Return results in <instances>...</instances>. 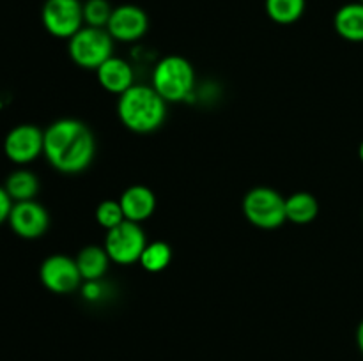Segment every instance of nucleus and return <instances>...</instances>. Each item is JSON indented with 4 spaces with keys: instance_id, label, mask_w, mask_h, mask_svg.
Instances as JSON below:
<instances>
[{
    "instance_id": "nucleus-21",
    "label": "nucleus",
    "mask_w": 363,
    "mask_h": 361,
    "mask_svg": "<svg viewBox=\"0 0 363 361\" xmlns=\"http://www.w3.org/2000/svg\"><path fill=\"white\" fill-rule=\"evenodd\" d=\"M96 219H98V223L103 229L110 230L113 227L121 225L126 218H124V212L119 200H103L96 207Z\"/></svg>"
},
{
    "instance_id": "nucleus-23",
    "label": "nucleus",
    "mask_w": 363,
    "mask_h": 361,
    "mask_svg": "<svg viewBox=\"0 0 363 361\" xmlns=\"http://www.w3.org/2000/svg\"><path fill=\"white\" fill-rule=\"evenodd\" d=\"M13 198L9 197V193L6 191V188L0 186V225L6 223L9 219L11 209H13Z\"/></svg>"
},
{
    "instance_id": "nucleus-25",
    "label": "nucleus",
    "mask_w": 363,
    "mask_h": 361,
    "mask_svg": "<svg viewBox=\"0 0 363 361\" xmlns=\"http://www.w3.org/2000/svg\"><path fill=\"white\" fill-rule=\"evenodd\" d=\"M358 156H360V161L363 163V142L360 144V147H358Z\"/></svg>"
},
{
    "instance_id": "nucleus-24",
    "label": "nucleus",
    "mask_w": 363,
    "mask_h": 361,
    "mask_svg": "<svg viewBox=\"0 0 363 361\" xmlns=\"http://www.w3.org/2000/svg\"><path fill=\"white\" fill-rule=\"evenodd\" d=\"M357 343H358V349H360V353L363 354V321L358 324V329H357Z\"/></svg>"
},
{
    "instance_id": "nucleus-17",
    "label": "nucleus",
    "mask_w": 363,
    "mask_h": 361,
    "mask_svg": "<svg viewBox=\"0 0 363 361\" xmlns=\"http://www.w3.org/2000/svg\"><path fill=\"white\" fill-rule=\"evenodd\" d=\"M4 188L13 202L35 200V195L39 193V179L30 170L18 168L7 176Z\"/></svg>"
},
{
    "instance_id": "nucleus-26",
    "label": "nucleus",
    "mask_w": 363,
    "mask_h": 361,
    "mask_svg": "<svg viewBox=\"0 0 363 361\" xmlns=\"http://www.w3.org/2000/svg\"><path fill=\"white\" fill-rule=\"evenodd\" d=\"M358 2H360V4H363V0H358Z\"/></svg>"
},
{
    "instance_id": "nucleus-4",
    "label": "nucleus",
    "mask_w": 363,
    "mask_h": 361,
    "mask_svg": "<svg viewBox=\"0 0 363 361\" xmlns=\"http://www.w3.org/2000/svg\"><path fill=\"white\" fill-rule=\"evenodd\" d=\"M245 218L254 227L273 230L282 227L286 218V197L268 186H257L243 198Z\"/></svg>"
},
{
    "instance_id": "nucleus-5",
    "label": "nucleus",
    "mask_w": 363,
    "mask_h": 361,
    "mask_svg": "<svg viewBox=\"0 0 363 361\" xmlns=\"http://www.w3.org/2000/svg\"><path fill=\"white\" fill-rule=\"evenodd\" d=\"M71 60L84 69H98L113 55V39L106 28L84 27L69 39L67 45Z\"/></svg>"
},
{
    "instance_id": "nucleus-6",
    "label": "nucleus",
    "mask_w": 363,
    "mask_h": 361,
    "mask_svg": "<svg viewBox=\"0 0 363 361\" xmlns=\"http://www.w3.org/2000/svg\"><path fill=\"white\" fill-rule=\"evenodd\" d=\"M145 244H147V239H145V232L140 223L124 219L121 225L106 230L103 246L110 260L119 265H130L140 260Z\"/></svg>"
},
{
    "instance_id": "nucleus-18",
    "label": "nucleus",
    "mask_w": 363,
    "mask_h": 361,
    "mask_svg": "<svg viewBox=\"0 0 363 361\" xmlns=\"http://www.w3.org/2000/svg\"><path fill=\"white\" fill-rule=\"evenodd\" d=\"M266 13L269 20L279 25H291L305 13V0H266Z\"/></svg>"
},
{
    "instance_id": "nucleus-16",
    "label": "nucleus",
    "mask_w": 363,
    "mask_h": 361,
    "mask_svg": "<svg viewBox=\"0 0 363 361\" xmlns=\"http://www.w3.org/2000/svg\"><path fill=\"white\" fill-rule=\"evenodd\" d=\"M319 212V204L315 197L308 191H296L286 198V218L296 225H307L315 219Z\"/></svg>"
},
{
    "instance_id": "nucleus-8",
    "label": "nucleus",
    "mask_w": 363,
    "mask_h": 361,
    "mask_svg": "<svg viewBox=\"0 0 363 361\" xmlns=\"http://www.w3.org/2000/svg\"><path fill=\"white\" fill-rule=\"evenodd\" d=\"M39 280L53 294H69L82 287L80 269L77 265V258L67 255H50L43 260L39 268Z\"/></svg>"
},
{
    "instance_id": "nucleus-10",
    "label": "nucleus",
    "mask_w": 363,
    "mask_h": 361,
    "mask_svg": "<svg viewBox=\"0 0 363 361\" xmlns=\"http://www.w3.org/2000/svg\"><path fill=\"white\" fill-rule=\"evenodd\" d=\"M7 223L21 239H39L48 230L50 216L39 202H14Z\"/></svg>"
},
{
    "instance_id": "nucleus-20",
    "label": "nucleus",
    "mask_w": 363,
    "mask_h": 361,
    "mask_svg": "<svg viewBox=\"0 0 363 361\" xmlns=\"http://www.w3.org/2000/svg\"><path fill=\"white\" fill-rule=\"evenodd\" d=\"M113 7L108 0H85L84 4V23L87 27L106 28Z\"/></svg>"
},
{
    "instance_id": "nucleus-2",
    "label": "nucleus",
    "mask_w": 363,
    "mask_h": 361,
    "mask_svg": "<svg viewBox=\"0 0 363 361\" xmlns=\"http://www.w3.org/2000/svg\"><path fill=\"white\" fill-rule=\"evenodd\" d=\"M117 115L135 133H152L167 119V101L152 85H137L119 96Z\"/></svg>"
},
{
    "instance_id": "nucleus-14",
    "label": "nucleus",
    "mask_w": 363,
    "mask_h": 361,
    "mask_svg": "<svg viewBox=\"0 0 363 361\" xmlns=\"http://www.w3.org/2000/svg\"><path fill=\"white\" fill-rule=\"evenodd\" d=\"M335 32L350 42H363V4L351 2L340 7L333 18Z\"/></svg>"
},
{
    "instance_id": "nucleus-22",
    "label": "nucleus",
    "mask_w": 363,
    "mask_h": 361,
    "mask_svg": "<svg viewBox=\"0 0 363 361\" xmlns=\"http://www.w3.org/2000/svg\"><path fill=\"white\" fill-rule=\"evenodd\" d=\"M82 296L87 301H99L105 294V285L101 283V280H91V282L82 283Z\"/></svg>"
},
{
    "instance_id": "nucleus-13",
    "label": "nucleus",
    "mask_w": 363,
    "mask_h": 361,
    "mask_svg": "<svg viewBox=\"0 0 363 361\" xmlns=\"http://www.w3.org/2000/svg\"><path fill=\"white\" fill-rule=\"evenodd\" d=\"M96 73H98L99 85H101L106 92H110V94L121 96L123 92H126L128 88L135 85L133 69H131L130 64L124 59H121V57L112 55L108 60H105V62L96 69Z\"/></svg>"
},
{
    "instance_id": "nucleus-19",
    "label": "nucleus",
    "mask_w": 363,
    "mask_h": 361,
    "mask_svg": "<svg viewBox=\"0 0 363 361\" xmlns=\"http://www.w3.org/2000/svg\"><path fill=\"white\" fill-rule=\"evenodd\" d=\"M172 260V248L165 241H155L145 244L140 255V265L149 273H162L169 268Z\"/></svg>"
},
{
    "instance_id": "nucleus-15",
    "label": "nucleus",
    "mask_w": 363,
    "mask_h": 361,
    "mask_svg": "<svg viewBox=\"0 0 363 361\" xmlns=\"http://www.w3.org/2000/svg\"><path fill=\"white\" fill-rule=\"evenodd\" d=\"M110 262L112 260H110L105 246H94V244L82 248L77 257V265L80 269V275L84 282L101 280L105 276L106 269H108Z\"/></svg>"
},
{
    "instance_id": "nucleus-7",
    "label": "nucleus",
    "mask_w": 363,
    "mask_h": 361,
    "mask_svg": "<svg viewBox=\"0 0 363 361\" xmlns=\"http://www.w3.org/2000/svg\"><path fill=\"white\" fill-rule=\"evenodd\" d=\"M41 20L53 38L71 39L84 27V4L80 0H46Z\"/></svg>"
},
{
    "instance_id": "nucleus-12",
    "label": "nucleus",
    "mask_w": 363,
    "mask_h": 361,
    "mask_svg": "<svg viewBox=\"0 0 363 361\" xmlns=\"http://www.w3.org/2000/svg\"><path fill=\"white\" fill-rule=\"evenodd\" d=\"M119 204L123 207L124 218L130 222L142 223L151 218L156 211V195L142 184H133L126 188L119 198Z\"/></svg>"
},
{
    "instance_id": "nucleus-1",
    "label": "nucleus",
    "mask_w": 363,
    "mask_h": 361,
    "mask_svg": "<svg viewBox=\"0 0 363 361\" xmlns=\"http://www.w3.org/2000/svg\"><path fill=\"white\" fill-rule=\"evenodd\" d=\"M43 154L59 172H84L96 154L94 134L82 120L59 119L45 130Z\"/></svg>"
},
{
    "instance_id": "nucleus-11",
    "label": "nucleus",
    "mask_w": 363,
    "mask_h": 361,
    "mask_svg": "<svg viewBox=\"0 0 363 361\" xmlns=\"http://www.w3.org/2000/svg\"><path fill=\"white\" fill-rule=\"evenodd\" d=\"M149 28V18L144 9L133 4H123V6L113 7L112 16H110L106 30L112 35L113 41L121 42H135Z\"/></svg>"
},
{
    "instance_id": "nucleus-3",
    "label": "nucleus",
    "mask_w": 363,
    "mask_h": 361,
    "mask_svg": "<svg viewBox=\"0 0 363 361\" xmlns=\"http://www.w3.org/2000/svg\"><path fill=\"white\" fill-rule=\"evenodd\" d=\"M152 87L167 103L184 101L195 87L194 66L181 55L163 57L152 71Z\"/></svg>"
},
{
    "instance_id": "nucleus-9",
    "label": "nucleus",
    "mask_w": 363,
    "mask_h": 361,
    "mask_svg": "<svg viewBox=\"0 0 363 361\" xmlns=\"http://www.w3.org/2000/svg\"><path fill=\"white\" fill-rule=\"evenodd\" d=\"M45 149V131L34 124H18L4 140V152L16 165L34 161Z\"/></svg>"
}]
</instances>
